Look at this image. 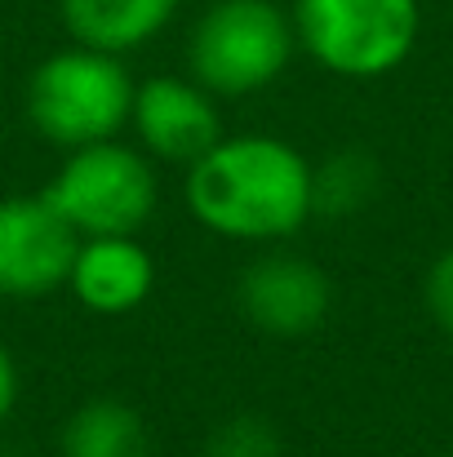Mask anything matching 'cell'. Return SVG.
<instances>
[{"instance_id": "obj_1", "label": "cell", "mask_w": 453, "mask_h": 457, "mask_svg": "<svg viewBox=\"0 0 453 457\" xmlns=\"http://www.w3.org/2000/svg\"><path fill=\"white\" fill-rule=\"evenodd\" d=\"M187 213L240 245H281L315 218L311 160L272 134H222L182 178Z\"/></svg>"}, {"instance_id": "obj_2", "label": "cell", "mask_w": 453, "mask_h": 457, "mask_svg": "<svg viewBox=\"0 0 453 457\" xmlns=\"http://www.w3.org/2000/svg\"><path fill=\"white\" fill-rule=\"evenodd\" d=\"M134 89L138 85L116 54L67 45L36 62L27 76V120L45 143L63 152L107 143L130 129Z\"/></svg>"}, {"instance_id": "obj_3", "label": "cell", "mask_w": 453, "mask_h": 457, "mask_svg": "<svg viewBox=\"0 0 453 457\" xmlns=\"http://www.w3.org/2000/svg\"><path fill=\"white\" fill-rule=\"evenodd\" d=\"M294 49V18L276 0H214L191 27L187 62L214 98H249L285 76Z\"/></svg>"}, {"instance_id": "obj_4", "label": "cell", "mask_w": 453, "mask_h": 457, "mask_svg": "<svg viewBox=\"0 0 453 457\" xmlns=\"http://www.w3.org/2000/svg\"><path fill=\"white\" fill-rule=\"evenodd\" d=\"M298 49L342 80H378L409 62L423 4L418 0H294Z\"/></svg>"}, {"instance_id": "obj_5", "label": "cell", "mask_w": 453, "mask_h": 457, "mask_svg": "<svg viewBox=\"0 0 453 457\" xmlns=\"http://www.w3.org/2000/svg\"><path fill=\"white\" fill-rule=\"evenodd\" d=\"M54 213L80 236H138L155 218L160 182L138 147L107 138L63 155L58 173L40 191Z\"/></svg>"}, {"instance_id": "obj_6", "label": "cell", "mask_w": 453, "mask_h": 457, "mask_svg": "<svg viewBox=\"0 0 453 457\" xmlns=\"http://www.w3.org/2000/svg\"><path fill=\"white\" fill-rule=\"evenodd\" d=\"M80 236L54 213L45 195L0 200V298L27 303L67 289Z\"/></svg>"}, {"instance_id": "obj_7", "label": "cell", "mask_w": 453, "mask_h": 457, "mask_svg": "<svg viewBox=\"0 0 453 457\" xmlns=\"http://www.w3.org/2000/svg\"><path fill=\"white\" fill-rule=\"evenodd\" d=\"M236 306L267 337H306L324 324L333 285L320 262L289 249H267L240 271Z\"/></svg>"}, {"instance_id": "obj_8", "label": "cell", "mask_w": 453, "mask_h": 457, "mask_svg": "<svg viewBox=\"0 0 453 457\" xmlns=\"http://www.w3.org/2000/svg\"><path fill=\"white\" fill-rule=\"evenodd\" d=\"M130 129L147 160L187 169L222 138V112L218 98L191 76H151L134 89Z\"/></svg>"}, {"instance_id": "obj_9", "label": "cell", "mask_w": 453, "mask_h": 457, "mask_svg": "<svg viewBox=\"0 0 453 457\" xmlns=\"http://www.w3.org/2000/svg\"><path fill=\"white\" fill-rule=\"evenodd\" d=\"M67 289L89 315H130L155 289V258L138 236H89L76 245Z\"/></svg>"}, {"instance_id": "obj_10", "label": "cell", "mask_w": 453, "mask_h": 457, "mask_svg": "<svg viewBox=\"0 0 453 457\" xmlns=\"http://www.w3.org/2000/svg\"><path fill=\"white\" fill-rule=\"evenodd\" d=\"M178 4L182 0H58V13L71 45L125 58L173 22Z\"/></svg>"}, {"instance_id": "obj_11", "label": "cell", "mask_w": 453, "mask_h": 457, "mask_svg": "<svg viewBox=\"0 0 453 457\" xmlns=\"http://www.w3.org/2000/svg\"><path fill=\"white\" fill-rule=\"evenodd\" d=\"M63 457H151V431L143 413L116 395L85 400L58 436Z\"/></svg>"}, {"instance_id": "obj_12", "label": "cell", "mask_w": 453, "mask_h": 457, "mask_svg": "<svg viewBox=\"0 0 453 457\" xmlns=\"http://www.w3.org/2000/svg\"><path fill=\"white\" fill-rule=\"evenodd\" d=\"M378 160L360 147L329 152L320 164H311V204L315 218H356L378 195Z\"/></svg>"}, {"instance_id": "obj_13", "label": "cell", "mask_w": 453, "mask_h": 457, "mask_svg": "<svg viewBox=\"0 0 453 457\" xmlns=\"http://www.w3.org/2000/svg\"><path fill=\"white\" fill-rule=\"evenodd\" d=\"M205 457H285V440L263 413H236L209 431Z\"/></svg>"}, {"instance_id": "obj_14", "label": "cell", "mask_w": 453, "mask_h": 457, "mask_svg": "<svg viewBox=\"0 0 453 457\" xmlns=\"http://www.w3.org/2000/svg\"><path fill=\"white\" fill-rule=\"evenodd\" d=\"M423 298H427V311H432L436 328L449 337V346H453V245L432 262L427 285H423Z\"/></svg>"}, {"instance_id": "obj_15", "label": "cell", "mask_w": 453, "mask_h": 457, "mask_svg": "<svg viewBox=\"0 0 453 457\" xmlns=\"http://www.w3.org/2000/svg\"><path fill=\"white\" fill-rule=\"evenodd\" d=\"M18 391H22V378H18V360L9 355V346L0 342V427L9 422V413L18 409Z\"/></svg>"}, {"instance_id": "obj_16", "label": "cell", "mask_w": 453, "mask_h": 457, "mask_svg": "<svg viewBox=\"0 0 453 457\" xmlns=\"http://www.w3.org/2000/svg\"><path fill=\"white\" fill-rule=\"evenodd\" d=\"M445 457H453V449H449V453H445Z\"/></svg>"}]
</instances>
